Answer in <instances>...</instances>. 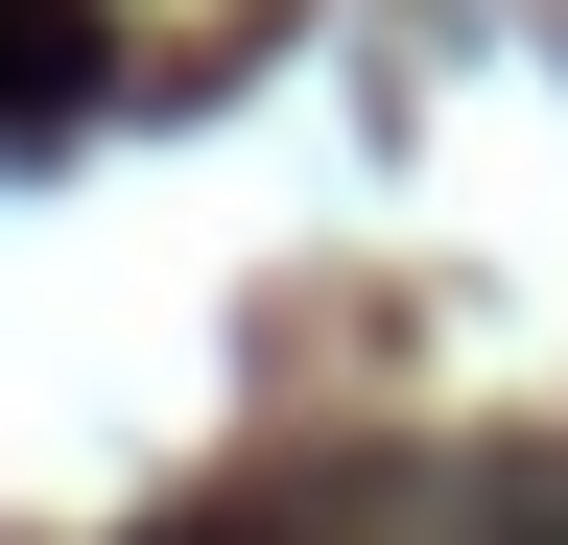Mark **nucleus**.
Returning a JSON list of instances; mask_svg holds the SVG:
<instances>
[]
</instances>
